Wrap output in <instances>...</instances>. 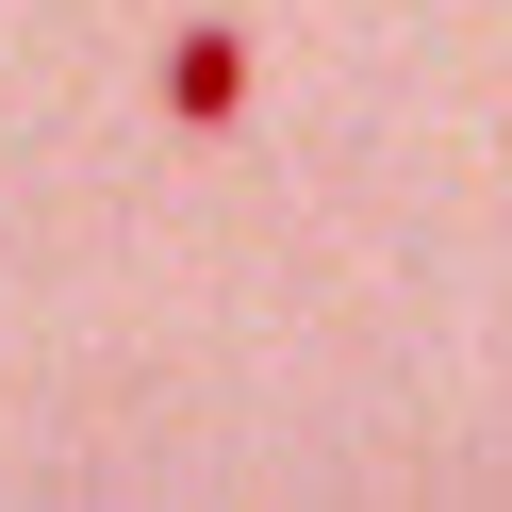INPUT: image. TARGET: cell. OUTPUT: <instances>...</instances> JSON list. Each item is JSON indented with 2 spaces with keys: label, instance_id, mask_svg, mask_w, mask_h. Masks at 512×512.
<instances>
[{
  "label": "cell",
  "instance_id": "obj_1",
  "mask_svg": "<svg viewBox=\"0 0 512 512\" xmlns=\"http://www.w3.org/2000/svg\"><path fill=\"white\" fill-rule=\"evenodd\" d=\"M166 116H182V133H232V116H248V34H232V17H182V34H166Z\"/></svg>",
  "mask_w": 512,
  "mask_h": 512
}]
</instances>
